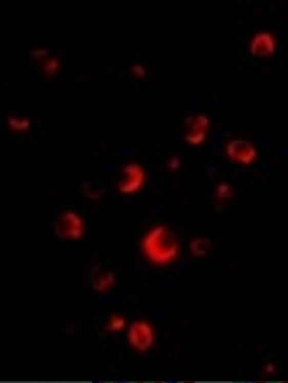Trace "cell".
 I'll list each match as a JSON object with an SVG mask.
<instances>
[{
	"label": "cell",
	"instance_id": "cell-1",
	"mask_svg": "<svg viewBox=\"0 0 288 383\" xmlns=\"http://www.w3.org/2000/svg\"><path fill=\"white\" fill-rule=\"evenodd\" d=\"M144 255L151 263L164 266L178 256L180 244L178 238L168 228L163 225L154 226L144 236L142 241Z\"/></svg>",
	"mask_w": 288,
	"mask_h": 383
},
{
	"label": "cell",
	"instance_id": "cell-2",
	"mask_svg": "<svg viewBox=\"0 0 288 383\" xmlns=\"http://www.w3.org/2000/svg\"><path fill=\"white\" fill-rule=\"evenodd\" d=\"M225 153L230 160L242 166H249L256 161L258 151L250 141L236 138L226 146Z\"/></svg>",
	"mask_w": 288,
	"mask_h": 383
},
{
	"label": "cell",
	"instance_id": "cell-3",
	"mask_svg": "<svg viewBox=\"0 0 288 383\" xmlns=\"http://www.w3.org/2000/svg\"><path fill=\"white\" fill-rule=\"evenodd\" d=\"M128 340L136 350L140 352L148 351L154 342L153 329L148 322L143 321L133 322L128 331Z\"/></svg>",
	"mask_w": 288,
	"mask_h": 383
},
{
	"label": "cell",
	"instance_id": "cell-4",
	"mask_svg": "<svg viewBox=\"0 0 288 383\" xmlns=\"http://www.w3.org/2000/svg\"><path fill=\"white\" fill-rule=\"evenodd\" d=\"M122 176L119 184L120 192L133 194L140 191L145 183L146 174L142 166L132 163L125 166Z\"/></svg>",
	"mask_w": 288,
	"mask_h": 383
},
{
	"label": "cell",
	"instance_id": "cell-5",
	"mask_svg": "<svg viewBox=\"0 0 288 383\" xmlns=\"http://www.w3.org/2000/svg\"><path fill=\"white\" fill-rule=\"evenodd\" d=\"M56 233L61 237L77 240L80 238L84 233L83 219L78 213L68 212L64 213L56 222Z\"/></svg>",
	"mask_w": 288,
	"mask_h": 383
},
{
	"label": "cell",
	"instance_id": "cell-6",
	"mask_svg": "<svg viewBox=\"0 0 288 383\" xmlns=\"http://www.w3.org/2000/svg\"><path fill=\"white\" fill-rule=\"evenodd\" d=\"M209 120L204 116L198 117L190 123V130L185 136L187 142L192 146L201 145L207 137V130Z\"/></svg>",
	"mask_w": 288,
	"mask_h": 383
},
{
	"label": "cell",
	"instance_id": "cell-7",
	"mask_svg": "<svg viewBox=\"0 0 288 383\" xmlns=\"http://www.w3.org/2000/svg\"><path fill=\"white\" fill-rule=\"evenodd\" d=\"M91 280L92 286L94 290L104 292L114 284L115 276L111 271L99 266L92 270Z\"/></svg>",
	"mask_w": 288,
	"mask_h": 383
},
{
	"label": "cell",
	"instance_id": "cell-8",
	"mask_svg": "<svg viewBox=\"0 0 288 383\" xmlns=\"http://www.w3.org/2000/svg\"><path fill=\"white\" fill-rule=\"evenodd\" d=\"M251 49L254 55L259 56L271 55L275 50L273 38L268 33H261L254 38Z\"/></svg>",
	"mask_w": 288,
	"mask_h": 383
},
{
	"label": "cell",
	"instance_id": "cell-9",
	"mask_svg": "<svg viewBox=\"0 0 288 383\" xmlns=\"http://www.w3.org/2000/svg\"><path fill=\"white\" fill-rule=\"evenodd\" d=\"M210 241L204 237L194 239L190 244V251L195 257H203L207 255L210 249Z\"/></svg>",
	"mask_w": 288,
	"mask_h": 383
},
{
	"label": "cell",
	"instance_id": "cell-10",
	"mask_svg": "<svg viewBox=\"0 0 288 383\" xmlns=\"http://www.w3.org/2000/svg\"><path fill=\"white\" fill-rule=\"evenodd\" d=\"M233 191L230 185L221 183L216 190V196L220 200H228L233 196Z\"/></svg>",
	"mask_w": 288,
	"mask_h": 383
},
{
	"label": "cell",
	"instance_id": "cell-11",
	"mask_svg": "<svg viewBox=\"0 0 288 383\" xmlns=\"http://www.w3.org/2000/svg\"><path fill=\"white\" fill-rule=\"evenodd\" d=\"M9 125L12 130L16 132H23L28 129L30 122L27 119H17L12 117L9 118Z\"/></svg>",
	"mask_w": 288,
	"mask_h": 383
},
{
	"label": "cell",
	"instance_id": "cell-12",
	"mask_svg": "<svg viewBox=\"0 0 288 383\" xmlns=\"http://www.w3.org/2000/svg\"><path fill=\"white\" fill-rule=\"evenodd\" d=\"M126 326V322L124 318L120 317H112L110 318L109 323H108V330L114 332L124 330Z\"/></svg>",
	"mask_w": 288,
	"mask_h": 383
},
{
	"label": "cell",
	"instance_id": "cell-13",
	"mask_svg": "<svg viewBox=\"0 0 288 383\" xmlns=\"http://www.w3.org/2000/svg\"><path fill=\"white\" fill-rule=\"evenodd\" d=\"M59 67H60V63L57 59L51 58L44 64L43 70L45 71L46 75L52 76L57 73Z\"/></svg>",
	"mask_w": 288,
	"mask_h": 383
},
{
	"label": "cell",
	"instance_id": "cell-14",
	"mask_svg": "<svg viewBox=\"0 0 288 383\" xmlns=\"http://www.w3.org/2000/svg\"><path fill=\"white\" fill-rule=\"evenodd\" d=\"M48 55V51L45 49H37L33 50L32 52V56L33 58L38 60V59L43 58L44 56Z\"/></svg>",
	"mask_w": 288,
	"mask_h": 383
},
{
	"label": "cell",
	"instance_id": "cell-15",
	"mask_svg": "<svg viewBox=\"0 0 288 383\" xmlns=\"http://www.w3.org/2000/svg\"><path fill=\"white\" fill-rule=\"evenodd\" d=\"M180 166H181V161L177 157L172 158L169 163V168L172 171L177 170L179 168Z\"/></svg>",
	"mask_w": 288,
	"mask_h": 383
},
{
	"label": "cell",
	"instance_id": "cell-16",
	"mask_svg": "<svg viewBox=\"0 0 288 383\" xmlns=\"http://www.w3.org/2000/svg\"><path fill=\"white\" fill-rule=\"evenodd\" d=\"M275 368L273 366H268L266 367V371L267 372H269V373H272L274 371Z\"/></svg>",
	"mask_w": 288,
	"mask_h": 383
}]
</instances>
